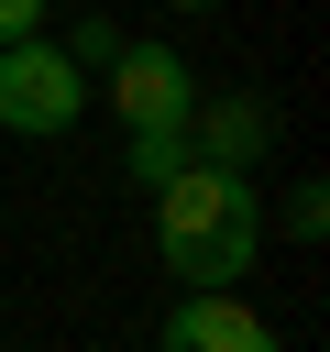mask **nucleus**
Instances as JSON below:
<instances>
[{
  "label": "nucleus",
  "instance_id": "1",
  "mask_svg": "<svg viewBox=\"0 0 330 352\" xmlns=\"http://www.w3.org/2000/svg\"><path fill=\"white\" fill-rule=\"evenodd\" d=\"M154 242H165V264L187 275V297H231V286H242V264L264 253V209H253V176L187 165V176L154 198Z\"/></svg>",
  "mask_w": 330,
  "mask_h": 352
},
{
  "label": "nucleus",
  "instance_id": "2",
  "mask_svg": "<svg viewBox=\"0 0 330 352\" xmlns=\"http://www.w3.org/2000/svg\"><path fill=\"white\" fill-rule=\"evenodd\" d=\"M88 110V77L55 55V44H0V132H66Z\"/></svg>",
  "mask_w": 330,
  "mask_h": 352
},
{
  "label": "nucleus",
  "instance_id": "3",
  "mask_svg": "<svg viewBox=\"0 0 330 352\" xmlns=\"http://www.w3.org/2000/svg\"><path fill=\"white\" fill-rule=\"evenodd\" d=\"M110 110H121V132H187V110H198L187 55H176V44H121V66H110Z\"/></svg>",
  "mask_w": 330,
  "mask_h": 352
},
{
  "label": "nucleus",
  "instance_id": "4",
  "mask_svg": "<svg viewBox=\"0 0 330 352\" xmlns=\"http://www.w3.org/2000/svg\"><path fill=\"white\" fill-rule=\"evenodd\" d=\"M264 143H275V110H264V99H198V110H187V165L242 176Z\"/></svg>",
  "mask_w": 330,
  "mask_h": 352
},
{
  "label": "nucleus",
  "instance_id": "5",
  "mask_svg": "<svg viewBox=\"0 0 330 352\" xmlns=\"http://www.w3.org/2000/svg\"><path fill=\"white\" fill-rule=\"evenodd\" d=\"M165 352H286L242 297H176V319H165Z\"/></svg>",
  "mask_w": 330,
  "mask_h": 352
},
{
  "label": "nucleus",
  "instance_id": "6",
  "mask_svg": "<svg viewBox=\"0 0 330 352\" xmlns=\"http://www.w3.org/2000/svg\"><path fill=\"white\" fill-rule=\"evenodd\" d=\"M121 44H132V33H121V22H99V11H88V22H66V33H55V55H66V66H77V77H110V66H121Z\"/></svg>",
  "mask_w": 330,
  "mask_h": 352
},
{
  "label": "nucleus",
  "instance_id": "7",
  "mask_svg": "<svg viewBox=\"0 0 330 352\" xmlns=\"http://www.w3.org/2000/svg\"><path fill=\"white\" fill-rule=\"evenodd\" d=\"M176 176H187V132H132V187H154V198H165Z\"/></svg>",
  "mask_w": 330,
  "mask_h": 352
},
{
  "label": "nucleus",
  "instance_id": "8",
  "mask_svg": "<svg viewBox=\"0 0 330 352\" xmlns=\"http://www.w3.org/2000/svg\"><path fill=\"white\" fill-rule=\"evenodd\" d=\"M286 231H297V242H319V231H330V198H319V187H297V198H286Z\"/></svg>",
  "mask_w": 330,
  "mask_h": 352
},
{
  "label": "nucleus",
  "instance_id": "9",
  "mask_svg": "<svg viewBox=\"0 0 330 352\" xmlns=\"http://www.w3.org/2000/svg\"><path fill=\"white\" fill-rule=\"evenodd\" d=\"M0 44H44V0H0Z\"/></svg>",
  "mask_w": 330,
  "mask_h": 352
},
{
  "label": "nucleus",
  "instance_id": "10",
  "mask_svg": "<svg viewBox=\"0 0 330 352\" xmlns=\"http://www.w3.org/2000/svg\"><path fill=\"white\" fill-rule=\"evenodd\" d=\"M176 11H220V0H176Z\"/></svg>",
  "mask_w": 330,
  "mask_h": 352
}]
</instances>
